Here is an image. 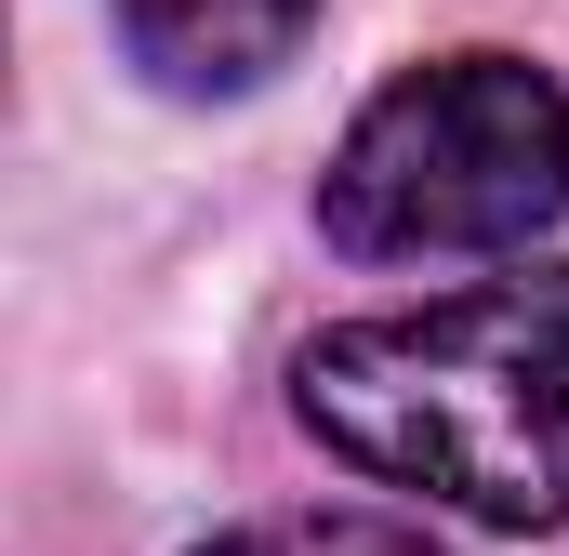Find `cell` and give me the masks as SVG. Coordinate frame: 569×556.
Masks as SVG:
<instances>
[{"instance_id": "obj_1", "label": "cell", "mask_w": 569, "mask_h": 556, "mask_svg": "<svg viewBox=\"0 0 569 556\" xmlns=\"http://www.w3.org/2000/svg\"><path fill=\"white\" fill-rule=\"evenodd\" d=\"M291 411L331 464L477 530H569V266L385 305L305 345Z\"/></svg>"}, {"instance_id": "obj_2", "label": "cell", "mask_w": 569, "mask_h": 556, "mask_svg": "<svg viewBox=\"0 0 569 556\" xmlns=\"http://www.w3.org/2000/svg\"><path fill=\"white\" fill-rule=\"evenodd\" d=\"M569 212V93L530 53L398 67L318 172V239L358 266L425 252H530Z\"/></svg>"}, {"instance_id": "obj_3", "label": "cell", "mask_w": 569, "mask_h": 556, "mask_svg": "<svg viewBox=\"0 0 569 556\" xmlns=\"http://www.w3.org/2000/svg\"><path fill=\"white\" fill-rule=\"evenodd\" d=\"M318 0H120V40L159 93H252L305 53Z\"/></svg>"}, {"instance_id": "obj_4", "label": "cell", "mask_w": 569, "mask_h": 556, "mask_svg": "<svg viewBox=\"0 0 569 556\" xmlns=\"http://www.w3.org/2000/svg\"><path fill=\"white\" fill-rule=\"evenodd\" d=\"M212 556H437L398 517H266V530H226Z\"/></svg>"}]
</instances>
